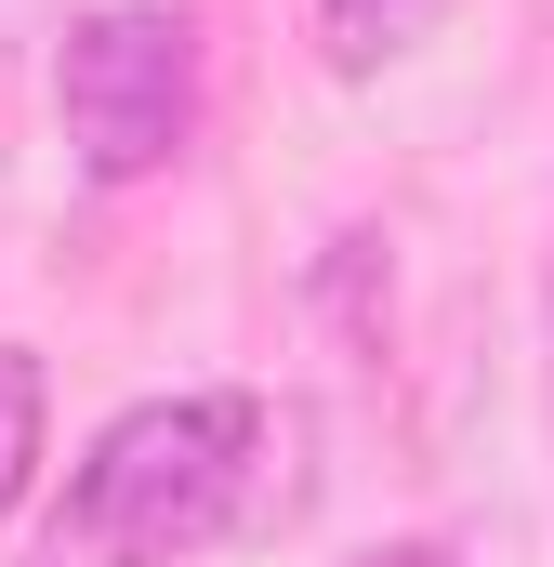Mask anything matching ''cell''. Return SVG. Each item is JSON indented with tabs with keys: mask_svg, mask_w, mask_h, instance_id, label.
<instances>
[{
	"mask_svg": "<svg viewBox=\"0 0 554 567\" xmlns=\"http://www.w3.org/2000/svg\"><path fill=\"white\" fill-rule=\"evenodd\" d=\"M357 567H449L435 542H383V555H357Z\"/></svg>",
	"mask_w": 554,
	"mask_h": 567,
	"instance_id": "5",
	"label": "cell"
},
{
	"mask_svg": "<svg viewBox=\"0 0 554 567\" xmlns=\"http://www.w3.org/2000/svg\"><path fill=\"white\" fill-rule=\"evenodd\" d=\"M265 502V396L212 383V396H145L80 449L53 555L80 567H185L225 528H252Z\"/></svg>",
	"mask_w": 554,
	"mask_h": 567,
	"instance_id": "1",
	"label": "cell"
},
{
	"mask_svg": "<svg viewBox=\"0 0 554 567\" xmlns=\"http://www.w3.org/2000/svg\"><path fill=\"white\" fill-rule=\"evenodd\" d=\"M53 133L80 185H158L198 145V13L185 0H93L53 40Z\"/></svg>",
	"mask_w": 554,
	"mask_h": 567,
	"instance_id": "2",
	"label": "cell"
},
{
	"mask_svg": "<svg viewBox=\"0 0 554 567\" xmlns=\"http://www.w3.org/2000/svg\"><path fill=\"white\" fill-rule=\"evenodd\" d=\"M27 475H40V357L0 343V515L27 502Z\"/></svg>",
	"mask_w": 554,
	"mask_h": 567,
	"instance_id": "4",
	"label": "cell"
},
{
	"mask_svg": "<svg viewBox=\"0 0 554 567\" xmlns=\"http://www.w3.org/2000/svg\"><path fill=\"white\" fill-rule=\"evenodd\" d=\"M449 0H317V40H330V66L343 80H370V66H397L422 27H435Z\"/></svg>",
	"mask_w": 554,
	"mask_h": 567,
	"instance_id": "3",
	"label": "cell"
}]
</instances>
